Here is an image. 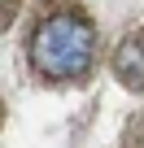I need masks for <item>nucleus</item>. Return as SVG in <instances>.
<instances>
[{
	"instance_id": "1",
	"label": "nucleus",
	"mask_w": 144,
	"mask_h": 148,
	"mask_svg": "<svg viewBox=\"0 0 144 148\" xmlns=\"http://www.w3.org/2000/svg\"><path fill=\"white\" fill-rule=\"evenodd\" d=\"M26 57H31L35 74H44L48 83L83 79L92 70V61H96V26H92V18L79 5H70V0H57L31 26Z\"/></svg>"
},
{
	"instance_id": "2",
	"label": "nucleus",
	"mask_w": 144,
	"mask_h": 148,
	"mask_svg": "<svg viewBox=\"0 0 144 148\" xmlns=\"http://www.w3.org/2000/svg\"><path fill=\"white\" fill-rule=\"evenodd\" d=\"M114 79H118L127 92L144 96V26L131 31V35L114 48Z\"/></svg>"
},
{
	"instance_id": "3",
	"label": "nucleus",
	"mask_w": 144,
	"mask_h": 148,
	"mask_svg": "<svg viewBox=\"0 0 144 148\" xmlns=\"http://www.w3.org/2000/svg\"><path fill=\"white\" fill-rule=\"evenodd\" d=\"M13 9H18V0H5V22L13 18Z\"/></svg>"
}]
</instances>
